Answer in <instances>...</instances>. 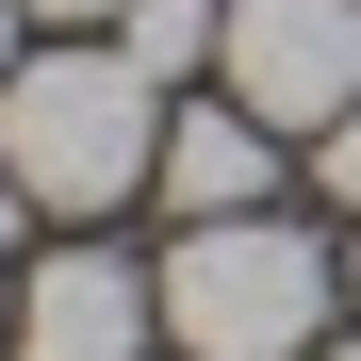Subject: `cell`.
<instances>
[{"instance_id": "6da1fadb", "label": "cell", "mask_w": 361, "mask_h": 361, "mask_svg": "<svg viewBox=\"0 0 361 361\" xmlns=\"http://www.w3.org/2000/svg\"><path fill=\"white\" fill-rule=\"evenodd\" d=\"M0 164L33 180V214H82L99 230L115 197H148V164H164V82L115 33L17 49V82H0Z\"/></svg>"}, {"instance_id": "7a4b0ae2", "label": "cell", "mask_w": 361, "mask_h": 361, "mask_svg": "<svg viewBox=\"0 0 361 361\" xmlns=\"http://www.w3.org/2000/svg\"><path fill=\"white\" fill-rule=\"evenodd\" d=\"M329 295H345V263L295 214H197L164 247V345L180 361H312Z\"/></svg>"}, {"instance_id": "3957f363", "label": "cell", "mask_w": 361, "mask_h": 361, "mask_svg": "<svg viewBox=\"0 0 361 361\" xmlns=\"http://www.w3.org/2000/svg\"><path fill=\"white\" fill-rule=\"evenodd\" d=\"M214 82L247 99L279 148H312L329 115L361 99V0H230V33H214Z\"/></svg>"}, {"instance_id": "277c9868", "label": "cell", "mask_w": 361, "mask_h": 361, "mask_svg": "<svg viewBox=\"0 0 361 361\" xmlns=\"http://www.w3.org/2000/svg\"><path fill=\"white\" fill-rule=\"evenodd\" d=\"M164 345V279L115 247H49L17 279V361H148Z\"/></svg>"}, {"instance_id": "5b68a950", "label": "cell", "mask_w": 361, "mask_h": 361, "mask_svg": "<svg viewBox=\"0 0 361 361\" xmlns=\"http://www.w3.org/2000/svg\"><path fill=\"white\" fill-rule=\"evenodd\" d=\"M148 180H164L180 230H197V214H263L279 197V132H263L247 99H197V115H164V164Z\"/></svg>"}, {"instance_id": "8992f818", "label": "cell", "mask_w": 361, "mask_h": 361, "mask_svg": "<svg viewBox=\"0 0 361 361\" xmlns=\"http://www.w3.org/2000/svg\"><path fill=\"white\" fill-rule=\"evenodd\" d=\"M214 33H230V0H132V17H115V49H132L148 82H180V66H214Z\"/></svg>"}, {"instance_id": "52a82bcc", "label": "cell", "mask_w": 361, "mask_h": 361, "mask_svg": "<svg viewBox=\"0 0 361 361\" xmlns=\"http://www.w3.org/2000/svg\"><path fill=\"white\" fill-rule=\"evenodd\" d=\"M312 180H329V197L361 214V99H345V115H329V132H312Z\"/></svg>"}, {"instance_id": "ba28073f", "label": "cell", "mask_w": 361, "mask_h": 361, "mask_svg": "<svg viewBox=\"0 0 361 361\" xmlns=\"http://www.w3.org/2000/svg\"><path fill=\"white\" fill-rule=\"evenodd\" d=\"M17 17H33V33H115L132 0H17Z\"/></svg>"}, {"instance_id": "9c48e42d", "label": "cell", "mask_w": 361, "mask_h": 361, "mask_svg": "<svg viewBox=\"0 0 361 361\" xmlns=\"http://www.w3.org/2000/svg\"><path fill=\"white\" fill-rule=\"evenodd\" d=\"M17 230H33V180H17V164H0V247H17Z\"/></svg>"}, {"instance_id": "30bf717a", "label": "cell", "mask_w": 361, "mask_h": 361, "mask_svg": "<svg viewBox=\"0 0 361 361\" xmlns=\"http://www.w3.org/2000/svg\"><path fill=\"white\" fill-rule=\"evenodd\" d=\"M17 33H33V17H17V0H0V82H17Z\"/></svg>"}, {"instance_id": "8fae6325", "label": "cell", "mask_w": 361, "mask_h": 361, "mask_svg": "<svg viewBox=\"0 0 361 361\" xmlns=\"http://www.w3.org/2000/svg\"><path fill=\"white\" fill-rule=\"evenodd\" d=\"M0 361H17V295H0Z\"/></svg>"}, {"instance_id": "7c38bea8", "label": "cell", "mask_w": 361, "mask_h": 361, "mask_svg": "<svg viewBox=\"0 0 361 361\" xmlns=\"http://www.w3.org/2000/svg\"><path fill=\"white\" fill-rule=\"evenodd\" d=\"M345 295H361V247H345Z\"/></svg>"}, {"instance_id": "4fadbf2b", "label": "cell", "mask_w": 361, "mask_h": 361, "mask_svg": "<svg viewBox=\"0 0 361 361\" xmlns=\"http://www.w3.org/2000/svg\"><path fill=\"white\" fill-rule=\"evenodd\" d=\"M329 361H361V345H329Z\"/></svg>"}]
</instances>
